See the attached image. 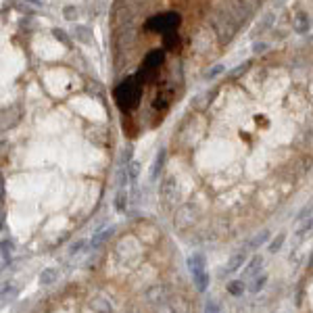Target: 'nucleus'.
Returning a JSON list of instances; mask_svg holds the SVG:
<instances>
[{"label":"nucleus","instance_id":"1","mask_svg":"<svg viewBox=\"0 0 313 313\" xmlns=\"http://www.w3.org/2000/svg\"><path fill=\"white\" fill-rule=\"evenodd\" d=\"M140 99H142V82L136 75L125 77L115 88V103H117V107H119L121 113L134 109Z\"/></svg>","mask_w":313,"mask_h":313},{"label":"nucleus","instance_id":"2","mask_svg":"<svg viewBox=\"0 0 313 313\" xmlns=\"http://www.w3.org/2000/svg\"><path fill=\"white\" fill-rule=\"evenodd\" d=\"M180 15L178 13H163V15H152L144 21V29L146 31H154V34H169V31H175L180 25Z\"/></svg>","mask_w":313,"mask_h":313},{"label":"nucleus","instance_id":"3","mask_svg":"<svg viewBox=\"0 0 313 313\" xmlns=\"http://www.w3.org/2000/svg\"><path fill=\"white\" fill-rule=\"evenodd\" d=\"M169 288L165 286V284H150L146 290H144V299H146V303H150L152 307L154 305H159V303H165V301H169Z\"/></svg>","mask_w":313,"mask_h":313},{"label":"nucleus","instance_id":"4","mask_svg":"<svg viewBox=\"0 0 313 313\" xmlns=\"http://www.w3.org/2000/svg\"><path fill=\"white\" fill-rule=\"evenodd\" d=\"M192 222H194V207L186 203L175 211V226L180 230H186L192 226Z\"/></svg>","mask_w":313,"mask_h":313},{"label":"nucleus","instance_id":"5","mask_svg":"<svg viewBox=\"0 0 313 313\" xmlns=\"http://www.w3.org/2000/svg\"><path fill=\"white\" fill-rule=\"evenodd\" d=\"M159 194H161V199H163L165 203H171V201L178 199V182H175L173 175H167V178L161 182V186H159Z\"/></svg>","mask_w":313,"mask_h":313},{"label":"nucleus","instance_id":"6","mask_svg":"<svg viewBox=\"0 0 313 313\" xmlns=\"http://www.w3.org/2000/svg\"><path fill=\"white\" fill-rule=\"evenodd\" d=\"M242 265H246V250L244 248H240L238 253H234L232 257H230V261L226 263V269H222L219 271V276H230V273H236L238 269H242Z\"/></svg>","mask_w":313,"mask_h":313},{"label":"nucleus","instance_id":"7","mask_svg":"<svg viewBox=\"0 0 313 313\" xmlns=\"http://www.w3.org/2000/svg\"><path fill=\"white\" fill-rule=\"evenodd\" d=\"M163 58H165V48H152V50H148V52L144 54V58H142V67H150V69H156V71H159Z\"/></svg>","mask_w":313,"mask_h":313},{"label":"nucleus","instance_id":"8","mask_svg":"<svg viewBox=\"0 0 313 313\" xmlns=\"http://www.w3.org/2000/svg\"><path fill=\"white\" fill-rule=\"evenodd\" d=\"M309 27H311L309 15L303 13V11H297V13L292 15V31H295V34H307Z\"/></svg>","mask_w":313,"mask_h":313},{"label":"nucleus","instance_id":"9","mask_svg":"<svg viewBox=\"0 0 313 313\" xmlns=\"http://www.w3.org/2000/svg\"><path fill=\"white\" fill-rule=\"evenodd\" d=\"M165 161H167V150L159 148V152H156L154 161H152V167H150V182H156V178H159V173L165 167Z\"/></svg>","mask_w":313,"mask_h":313},{"label":"nucleus","instance_id":"10","mask_svg":"<svg viewBox=\"0 0 313 313\" xmlns=\"http://www.w3.org/2000/svg\"><path fill=\"white\" fill-rule=\"evenodd\" d=\"M19 115H21V105H11L9 109H5V113H3V130L13 128V125L19 121Z\"/></svg>","mask_w":313,"mask_h":313},{"label":"nucleus","instance_id":"11","mask_svg":"<svg viewBox=\"0 0 313 313\" xmlns=\"http://www.w3.org/2000/svg\"><path fill=\"white\" fill-rule=\"evenodd\" d=\"M261 265H263V257L261 255H255L250 257V261L244 265V271H242V278H255L259 271H261Z\"/></svg>","mask_w":313,"mask_h":313},{"label":"nucleus","instance_id":"12","mask_svg":"<svg viewBox=\"0 0 313 313\" xmlns=\"http://www.w3.org/2000/svg\"><path fill=\"white\" fill-rule=\"evenodd\" d=\"M188 269L192 271V276L194 273H201V271H205V267H207V259H205V255L203 253H192L190 257H188Z\"/></svg>","mask_w":313,"mask_h":313},{"label":"nucleus","instance_id":"13","mask_svg":"<svg viewBox=\"0 0 313 313\" xmlns=\"http://www.w3.org/2000/svg\"><path fill=\"white\" fill-rule=\"evenodd\" d=\"M113 232H115V228H105V230L96 232V234L92 236V240H90V250H99V248L113 236Z\"/></svg>","mask_w":313,"mask_h":313},{"label":"nucleus","instance_id":"14","mask_svg":"<svg viewBox=\"0 0 313 313\" xmlns=\"http://www.w3.org/2000/svg\"><path fill=\"white\" fill-rule=\"evenodd\" d=\"M267 238H269V232H267V230H261L259 234H255L253 238H250V240L244 244V250H257L259 246H263V244L267 242Z\"/></svg>","mask_w":313,"mask_h":313},{"label":"nucleus","instance_id":"15","mask_svg":"<svg viewBox=\"0 0 313 313\" xmlns=\"http://www.w3.org/2000/svg\"><path fill=\"white\" fill-rule=\"evenodd\" d=\"M90 307H92V311H96V313H113V305H111V301L105 299V297L92 299V301H90Z\"/></svg>","mask_w":313,"mask_h":313},{"label":"nucleus","instance_id":"16","mask_svg":"<svg viewBox=\"0 0 313 313\" xmlns=\"http://www.w3.org/2000/svg\"><path fill=\"white\" fill-rule=\"evenodd\" d=\"M273 21H276V15L273 13H265L263 15V19L255 25V29H253V36H261V34H265V31L273 25Z\"/></svg>","mask_w":313,"mask_h":313},{"label":"nucleus","instance_id":"17","mask_svg":"<svg viewBox=\"0 0 313 313\" xmlns=\"http://www.w3.org/2000/svg\"><path fill=\"white\" fill-rule=\"evenodd\" d=\"M73 38L82 44H90L92 42V29L88 25H75L73 27Z\"/></svg>","mask_w":313,"mask_h":313},{"label":"nucleus","instance_id":"18","mask_svg":"<svg viewBox=\"0 0 313 313\" xmlns=\"http://www.w3.org/2000/svg\"><path fill=\"white\" fill-rule=\"evenodd\" d=\"M128 190L125 188H119V190L115 192V201H113V205H115V211L117 213H123L125 209H128Z\"/></svg>","mask_w":313,"mask_h":313},{"label":"nucleus","instance_id":"19","mask_svg":"<svg viewBox=\"0 0 313 313\" xmlns=\"http://www.w3.org/2000/svg\"><path fill=\"white\" fill-rule=\"evenodd\" d=\"M180 42H182V38H180V34L178 31H169V34H163V48L165 50H178L180 48Z\"/></svg>","mask_w":313,"mask_h":313},{"label":"nucleus","instance_id":"20","mask_svg":"<svg viewBox=\"0 0 313 313\" xmlns=\"http://www.w3.org/2000/svg\"><path fill=\"white\" fill-rule=\"evenodd\" d=\"M56 280H58V269H56V267H46V269H42V273H40V284L50 286V284H54Z\"/></svg>","mask_w":313,"mask_h":313},{"label":"nucleus","instance_id":"21","mask_svg":"<svg viewBox=\"0 0 313 313\" xmlns=\"http://www.w3.org/2000/svg\"><path fill=\"white\" fill-rule=\"evenodd\" d=\"M192 284H194V288H197L199 292H205L207 286H209V273H207V271L194 273V276H192Z\"/></svg>","mask_w":313,"mask_h":313},{"label":"nucleus","instance_id":"22","mask_svg":"<svg viewBox=\"0 0 313 313\" xmlns=\"http://www.w3.org/2000/svg\"><path fill=\"white\" fill-rule=\"evenodd\" d=\"M265 282H267V273H257L255 278H253V282H250V284L246 286L248 288V292H259L263 286H265Z\"/></svg>","mask_w":313,"mask_h":313},{"label":"nucleus","instance_id":"23","mask_svg":"<svg viewBox=\"0 0 313 313\" xmlns=\"http://www.w3.org/2000/svg\"><path fill=\"white\" fill-rule=\"evenodd\" d=\"M11 257H13V242L11 240H3V267L11 265Z\"/></svg>","mask_w":313,"mask_h":313},{"label":"nucleus","instance_id":"24","mask_svg":"<svg viewBox=\"0 0 313 313\" xmlns=\"http://www.w3.org/2000/svg\"><path fill=\"white\" fill-rule=\"evenodd\" d=\"M128 182H132L130 180V173H128V167H119L117 169V175H115L117 188H125V186H128Z\"/></svg>","mask_w":313,"mask_h":313},{"label":"nucleus","instance_id":"25","mask_svg":"<svg viewBox=\"0 0 313 313\" xmlns=\"http://www.w3.org/2000/svg\"><path fill=\"white\" fill-rule=\"evenodd\" d=\"M169 305L173 307V313H188V301L182 297H173L169 299Z\"/></svg>","mask_w":313,"mask_h":313},{"label":"nucleus","instance_id":"26","mask_svg":"<svg viewBox=\"0 0 313 313\" xmlns=\"http://www.w3.org/2000/svg\"><path fill=\"white\" fill-rule=\"evenodd\" d=\"M244 284H242V280H232L230 284H228V292L232 295V297H242V292H244Z\"/></svg>","mask_w":313,"mask_h":313},{"label":"nucleus","instance_id":"27","mask_svg":"<svg viewBox=\"0 0 313 313\" xmlns=\"http://www.w3.org/2000/svg\"><path fill=\"white\" fill-rule=\"evenodd\" d=\"M284 240H286V232H280L271 242H269V253H278V250L282 248V244H284Z\"/></svg>","mask_w":313,"mask_h":313},{"label":"nucleus","instance_id":"28","mask_svg":"<svg viewBox=\"0 0 313 313\" xmlns=\"http://www.w3.org/2000/svg\"><path fill=\"white\" fill-rule=\"evenodd\" d=\"M311 230H313V217L309 215L307 219H303L301 226L297 228V236H299V238H303V236H305L307 232H311Z\"/></svg>","mask_w":313,"mask_h":313},{"label":"nucleus","instance_id":"29","mask_svg":"<svg viewBox=\"0 0 313 313\" xmlns=\"http://www.w3.org/2000/svg\"><path fill=\"white\" fill-rule=\"evenodd\" d=\"M132 154H134L132 146L123 148V150H121V154H119V167H128V165L132 163Z\"/></svg>","mask_w":313,"mask_h":313},{"label":"nucleus","instance_id":"30","mask_svg":"<svg viewBox=\"0 0 313 313\" xmlns=\"http://www.w3.org/2000/svg\"><path fill=\"white\" fill-rule=\"evenodd\" d=\"M224 71H226V67L222 65V63H217V65H213L211 69H207V71H205V75H203V77H205V80H213V77H217L219 73H224Z\"/></svg>","mask_w":313,"mask_h":313},{"label":"nucleus","instance_id":"31","mask_svg":"<svg viewBox=\"0 0 313 313\" xmlns=\"http://www.w3.org/2000/svg\"><path fill=\"white\" fill-rule=\"evenodd\" d=\"M77 15H80V11H77L73 5H69V7L63 9V17H65L67 21H75V19H77Z\"/></svg>","mask_w":313,"mask_h":313},{"label":"nucleus","instance_id":"32","mask_svg":"<svg viewBox=\"0 0 313 313\" xmlns=\"http://www.w3.org/2000/svg\"><path fill=\"white\" fill-rule=\"evenodd\" d=\"M140 167H142V165H140L138 161H132V163L128 165V173H130V180H132V182L138 180V175H140Z\"/></svg>","mask_w":313,"mask_h":313},{"label":"nucleus","instance_id":"33","mask_svg":"<svg viewBox=\"0 0 313 313\" xmlns=\"http://www.w3.org/2000/svg\"><path fill=\"white\" fill-rule=\"evenodd\" d=\"M86 246H90V242H86V240H77V242H73L71 248H69V255H77V253H82V250H84Z\"/></svg>","mask_w":313,"mask_h":313},{"label":"nucleus","instance_id":"34","mask_svg":"<svg viewBox=\"0 0 313 313\" xmlns=\"http://www.w3.org/2000/svg\"><path fill=\"white\" fill-rule=\"evenodd\" d=\"M15 295H17V286L9 284V286H5V288H3V301H5V303H9V301H11Z\"/></svg>","mask_w":313,"mask_h":313},{"label":"nucleus","instance_id":"35","mask_svg":"<svg viewBox=\"0 0 313 313\" xmlns=\"http://www.w3.org/2000/svg\"><path fill=\"white\" fill-rule=\"evenodd\" d=\"M152 313H173V307L169 305V301H165V303H159V305H154Z\"/></svg>","mask_w":313,"mask_h":313},{"label":"nucleus","instance_id":"36","mask_svg":"<svg viewBox=\"0 0 313 313\" xmlns=\"http://www.w3.org/2000/svg\"><path fill=\"white\" fill-rule=\"evenodd\" d=\"M52 34H54V38H56V40H61V42L65 44V46H71V40L67 38V34H65V31H63V29H54Z\"/></svg>","mask_w":313,"mask_h":313},{"label":"nucleus","instance_id":"37","mask_svg":"<svg viewBox=\"0 0 313 313\" xmlns=\"http://www.w3.org/2000/svg\"><path fill=\"white\" fill-rule=\"evenodd\" d=\"M205 313H219V301L209 299L207 305H205Z\"/></svg>","mask_w":313,"mask_h":313},{"label":"nucleus","instance_id":"38","mask_svg":"<svg viewBox=\"0 0 313 313\" xmlns=\"http://www.w3.org/2000/svg\"><path fill=\"white\" fill-rule=\"evenodd\" d=\"M267 48H269V44H267V42H255V44H253V52H257V54L265 52Z\"/></svg>","mask_w":313,"mask_h":313},{"label":"nucleus","instance_id":"39","mask_svg":"<svg viewBox=\"0 0 313 313\" xmlns=\"http://www.w3.org/2000/svg\"><path fill=\"white\" fill-rule=\"evenodd\" d=\"M282 5H284V0H273V9H280Z\"/></svg>","mask_w":313,"mask_h":313},{"label":"nucleus","instance_id":"40","mask_svg":"<svg viewBox=\"0 0 313 313\" xmlns=\"http://www.w3.org/2000/svg\"><path fill=\"white\" fill-rule=\"evenodd\" d=\"M311 42H313V36H311Z\"/></svg>","mask_w":313,"mask_h":313}]
</instances>
